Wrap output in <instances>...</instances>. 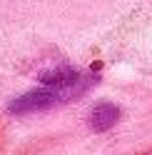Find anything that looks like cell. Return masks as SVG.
Returning a JSON list of instances; mask_svg holds the SVG:
<instances>
[{"instance_id": "6da1fadb", "label": "cell", "mask_w": 152, "mask_h": 155, "mask_svg": "<svg viewBox=\"0 0 152 155\" xmlns=\"http://www.w3.org/2000/svg\"><path fill=\"white\" fill-rule=\"evenodd\" d=\"M97 83H100L97 73L72 70V68L52 70L50 75H43L37 88L17 95L8 105V110L13 115H27V113H43V110L60 108V105H70L80 100L85 93H90Z\"/></svg>"}, {"instance_id": "7a4b0ae2", "label": "cell", "mask_w": 152, "mask_h": 155, "mask_svg": "<svg viewBox=\"0 0 152 155\" xmlns=\"http://www.w3.org/2000/svg\"><path fill=\"white\" fill-rule=\"evenodd\" d=\"M122 118V108L117 103H110V100H100L95 108L90 110V118H87V125L92 133H105L110 128H115Z\"/></svg>"}]
</instances>
